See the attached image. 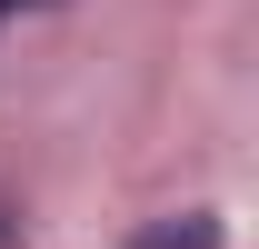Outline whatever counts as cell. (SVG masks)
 <instances>
[{
  "label": "cell",
  "mask_w": 259,
  "mask_h": 249,
  "mask_svg": "<svg viewBox=\"0 0 259 249\" xmlns=\"http://www.w3.org/2000/svg\"><path fill=\"white\" fill-rule=\"evenodd\" d=\"M120 249H229V229L209 210H180V219H150L140 239H120Z\"/></svg>",
  "instance_id": "6da1fadb"
},
{
  "label": "cell",
  "mask_w": 259,
  "mask_h": 249,
  "mask_svg": "<svg viewBox=\"0 0 259 249\" xmlns=\"http://www.w3.org/2000/svg\"><path fill=\"white\" fill-rule=\"evenodd\" d=\"M0 239H10V199H0Z\"/></svg>",
  "instance_id": "3957f363"
},
{
  "label": "cell",
  "mask_w": 259,
  "mask_h": 249,
  "mask_svg": "<svg viewBox=\"0 0 259 249\" xmlns=\"http://www.w3.org/2000/svg\"><path fill=\"white\" fill-rule=\"evenodd\" d=\"M10 10H40V0H0V20H10Z\"/></svg>",
  "instance_id": "7a4b0ae2"
}]
</instances>
